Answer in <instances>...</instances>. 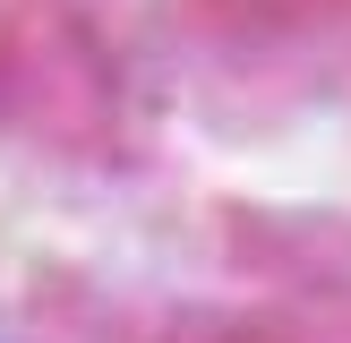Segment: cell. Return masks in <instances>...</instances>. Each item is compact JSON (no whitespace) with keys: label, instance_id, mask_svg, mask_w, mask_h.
<instances>
[]
</instances>
